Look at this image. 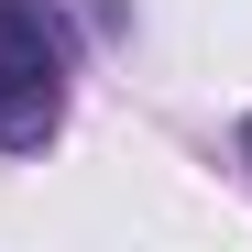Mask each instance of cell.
Here are the masks:
<instances>
[{
	"label": "cell",
	"mask_w": 252,
	"mask_h": 252,
	"mask_svg": "<svg viewBox=\"0 0 252 252\" xmlns=\"http://www.w3.org/2000/svg\"><path fill=\"white\" fill-rule=\"evenodd\" d=\"M66 66L77 33L55 0H0V143H44L66 121Z\"/></svg>",
	"instance_id": "6da1fadb"
},
{
	"label": "cell",
	"mask_w": 252,
	"mask_h": 252,
	"mask_svg": "<svg viewBox=\"0 0 252 252\" xmlns=\"http://www.w3.org/2000/svg\"><path fill=\"white\" fill-rule=\"evenodd\" d=\"M241 154H252V121H241Z\"/></svg>",
	"instance_id": "7a4b0ae2"
}]
</instances>
